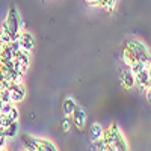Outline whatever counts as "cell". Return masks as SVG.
<instances>
[{
	"mask_svg": "<svg viewBox=\"0 0 151 151\" xmlns=\"http://www.w3.org/2000/svg\"><path fill=\"white\" fill-rule=\"evenodd\" d=\"M101 139L109 145L110 151H116V150L125 151V150H129L127 141L124 139V136H122V133H121V130H119L116 122H113L107 130H103Z\"/></svg>",
	"mask_w": 151,
	"mask_h": 151,
	"instance_id": "6da1fadb",
	"label": "cell"
},
{
	"mask_svg": "<svg viewBox=\"0 0 151 151\" xmlns=\"http://www.w3.org/2000/svg\"><path fill=\"white\" fill-rule=\"evenodd\" d=\"M21 18L18 15V11L15 8H11L8 11V15H6V20L3 21L2 24V29H0V33L3 35H8L11 36L12 40H18L20 38V27H21Z\"/></svg>",
	"mask_w": 151,
	"mask_h": 151,
	"instance_id": "7a4b0ae2",
	"label": "cell"
},
{
	"mask_svg": "<svg viewBox=\"0 0 151 151\" xmlns=\"http://www.w3.org/2000/svg\"><path fill=\"white\" fill-rule=\"evenodd\" d=\"M125 47H129L132 52L134 53V56H136L137 60H141V62H150V60H151V56H150L148 48H147L142 42L127 41V42H125Z\"/></svg>",
	"mask_w": 151,
	"mask_h": 151,
	"instance_id": "3957f363",
	"label": "cell"
},
{
	"mask_svg": "<svg viewBox=\"0 0 151 151\" xmlns=\"http://www.w3.org/2000/svg\"><path fill=\"white\" fill-rule=\"evenodd\" d=\"M71 121H73V124H76V127H77L79 130H82L85 127V124H86V112H85V109L80 107V106H76V109L71 113Z\"/></svg>",
	"mask_w": 151,
	"mask_h": 151,
	"instance_id": "277c9868",
	"label": "cell"
},
{
	"mask_svg": "<svg viewBox=\"0 0 151 151\" xmlns=\"http://www.w3.org/2000/svg\"><path fill=\"white\" fill-rule=\"evenodd\" d=\"M9 94H11V100L12 101H21L26 97V88L24 85L20 82V83H12L9 86Z\"/></svg>",
	"mask_w": 151,
	"mask_h": 151,
	"instance_id": "5b68a950",
	"label": "cell"
},
{
	"mask_svg": "<svg viewBox=\"0 0 151 151\" xmlns=\"http://www.w3.org/2000/svg\"><path fill=\"white\" fill-rule=\"evenodd\" d=\"M134 85H136L137 88H139L141 91H145L147 88H150V86H151V80H150V76H148L147 68H145V70H142L141 73L134 74Z\"/></svg>",
	"mask_w": 151,
	"mask_h": 151,
	"instance_id": "8992f818",
	"label": "cell"
},
{
	"mask_svg": "<svg viewBox=\"0 0 151 151\" xmlns=\"http://www.w3.org/2000/svg\"><path fill=\"white\" fill-rule=\"evenodd\" d=\"M18 41H20V45L23 50H26V52H32L33 47H35V40H33V35L29 33V32H23L20 33V38H18Z\"/></svg>",
	"mask_w": 151,
	"mask_h": 151,
	"instance_id": "52a82bcc",
	"label": "cell"
},
{
	"mask_svg": "<svg viewBox=\"0 0 151 151\" xmlns=\"http://www.w3.org/2000/svg\"><path fill=\"white\" fill-rule=\"evenodd\" d=\"M121 85H122L124 89H132L134 86V74L132 73L130 68L124 70L121 73Z\"/></svg>",
	"mask_w": 151,
	"mask_h": 151,
	"instance_id": "ba28073f",
	"label": "cell"
},
{
	"mask_svg": "<svg viewBox=\"0 0 151 151\" xmlns=\"http://www.w3.org/2000/svg\"><path fill=\"white\" fill-rule=\"evenodd\" d=\"M14 60L18 62L21 67H24V68L27 70V67H29V60H30V53L26 52V50H23V48H20L18 52L14 53Z\"/></svg>",
	"mask_w": 151,
	"mask_h": 151,
	"instance_id": "9c48e42d",
	"label": "cell"
},
{
	"mask_svg": "<svg viewBox=\"0 0 151 151\" xmlns=\"http://www.w3.org/2000/svg\"><path fill=\"white\" fill-rule=\"evenodd\" d=\"M121 58H122V62H124V64H127L129 67H132L133 64H136V62H137V59H136L134 53L132 52V50H130L129 47H124L122 53H121Z\"/></svg>",
	"mask_w": 151,
	"mask_h": 151,
	"instance_id": "30bf717a",
	"label": "cell"
},
{
	"mask_svg": "<svg viewBox=\"0 0 151 151\" xmlns=\"http://www.w3.org/2000/svg\"><path fill=\"white\" fill-rule=\"evenodd\" d=\"M76 106H77V104H76V100L71 98V97H67V98L64 100V103H62V110H64L65 115L70 116L71 113H73V110L76 109Z\"/></svg>",
	"mask_w": 151,
	"mask_h": 151,
	"instance_id": "8fae6325",
	"label": "cell"
},
{
	"mask_svg": "<svg viewBox=\"0 0 151 151\" xmlns=\"http://www.w3.org/2000/svg\"><path fill=\"white\" fill-rule=\"evenodd\" d=\"M36 145H38V150L40 151H56V145L50 141H45V139H35Z\"/></svg>",
	"mask_w": 151,
	"mask_h": 151,
	"instance_id": "7c38bea8",
	"label": "cell"
},
{
	"mask_svg": "<svg viewBox=\"0 0 151 151\" xmlns=\"http://www.w3.org/2000/svg\"><path fill=\"white\" fill-rule=\"evenodd\" d=\"M21 141H23V144L26 145V148H27L29 151H40V150H38L36 142H35V137H30V136H27V134H23V136H21Z\"/></svg>",
	"mask_w": 151,
	"mask_h": 151,
	"instance_id": "4fadbf2b",
	"label": "cell"
},
{
	"mask_svg": "<svg viewBox=\"0 0 151 151\" xmlns=\"http://www.w3.org/2000/svg\"><path fill=\"white\" fill-rule=\"evenodd\" d=\"M17 132H18V124H17V121H12L8 127L3 130V134L8 137V139H11V137L17 136Z\"/></svg>",
	"mask_w": 151,
	"mask_h": 151,
	"instance_id": "5bb4252c",
	"label": "cell"
},
{
	"mask_svg": "<svg viewBox=\"0 0 151 151\" xmlns=\"http://www.w3.org/2000/svg\"><path fill=\"white\" fill-rule=\"evenodd\" d=\"M101 136H103V127L100 124H92V127H91V141H98V139H101Z\"/></svg>",
	"mask_w": 151,
	"mask_h": 151,
	"instance_id": "9a60e30c",
	"label": "cell"
},
{
	"mask_svg": "<svg viewBox=\"0 0 151 151\" xmlns=\"http://www.w3.org/2000/svg\"><path fill=\"white\" fill-rule=\"evenodd\" d=\"M147 67H148V62H141V60H137L136 64H133V65L130 67V70H132L133 74H137V73H141L142 70H145Z\"/></svg>",
	"mask_w": 151,
	"mask_h": 151,
	"instance_id": "2e32d148",
	"label": "cell"
},
{
	"mask_svg": "<svg viewBox=\"0 0 151 151\" xmlns=\"http://www.w3.org/2000/svg\"><path fill=\"white\" fill-rule=\"evenodd\" d=\"M8 101H12V100H11V94H9V89L0 88V104L8 103ZM12 103H14V101H12Z\"/></svg>",
	"mask_w": 151,
	"mask_h": 151,
	"instance_id": "e0dca14e",
	"label": "cell"
},
{
	"mask_svg": "<svg viewBox=\"0 0 151 151\" xmlns=\"http://www.w3.org/2000/svg\"><path fill=\"white\" fill-rule=\"evenodd\" d=\"M92 144H94V150H97V151H110V150H109V145H107L103 139L94 141Z\"/></svg>",
	"mask_w": 151,
	"mask_h": 151,
	"instance_id": "ac0fdd59",
	"label": "cell"
},
{
	"mask_svg": "<svg viewBox=\"0 0 151 151\" xmlns=\"http://www.w3.org/2000/svg\"><path fill=\"white\" fill-rule=\"evenodd\" d=\"M11 122H12V119H11V116H9V115H5V113H0V125H2L3 129H6Z\"/></svg>",
	"mask_w": 151,
	"mask_h": 151,
	"instance_id": "d6986e66",
	"label": "cell"
},
{
	"mask_svg": "<svg viewBox=\"0 0 151 151\" xmlns=\"http://www.w3.org/2000/svg\"><path fill=\"white\" fill-rule=\"evenodd\" d=\"M8 115L11 116V119H12V121H18V116H20L18 109H17L15 106H12V109L9 110V113H8Z\"/></svg>",
	"mask_w": 151,
	"mask_h": 151,
	"instance_id": "ffe728a7",
	"label": "cell"
},
{
	"mask_svg": "<svg viewBox=\"0 0 151 151\" xmlns=\"http://www.w3.org/2000/svg\"><path fill=\"white\" fill-rule=\"evenodd\" d=\"M71 119L68 118V115L64 118V121H62V130H64V132H70V129H71Z\"/></svg>",
	"mask_w": 151,
	"mask_h": 151,
	"instance_id": "44dd1931",
	"label": "cell"
},
{
	"mask_svg": "<svg viewBox=\"0 0 151 151\" xmlns=\"http://www.w3.org/2000/svg\"><path fill=\"white\" fill-rule=\"evenodd\" d=\"M85 2L89 5V6H98V2H100V0H85Z\"/></svg>",
	"mask_w": 151,
	"mask_h": 151,
	"instance_id": "7402d4cb",
	"label": "cell"
},
{
	"mask_svg": "<svg viewBox=\"0 0 151 151\" xmlns=\"http://www.w3.org/2000/svg\"><path fill=\"white\" fill-rule=\"evenodd\" d=\"M145 91H147V100H148V103L151 104V86H150V88H147Z\"/></svg>",
	"mask_w": 151,
	"mask_h": 151,
	"instance_id": "603a6c76",
	"label": "cell"
},
{
	"mask_svg": "<svg viewBox=\"0 0 151 151\" xmlns=\"http://www.w3.org/2000/svg\"><path fill=\"white\" fill-rule=\"evenodd\" d=\"M5 45H8V44H5V41H3L2 35H0V50H3V47H5Z\"/></svg>",
	"mask_w": 151,
	"mask_h": 151,
	"instance_id": "cb8c5ba5",
	"label": "cell"
},
{
	"mask_svg": "<svg viewBox=\"0 0 151 151\" xmlns=\"http://www.w3.org/2000/svg\"><path fill=\"white\" fill-rule=\"evenodd\" d=\"M147 71H148V76H150V80H151V60L148 62V67H147Z\"/></svg>",
	"mask_w": 151,
	"mask_h": 151,
	"instance_id": "d4e9b609",
	"label": "cell"
},
{
	"mask_svg": "<svg viewBox=\"0 0 151 151\" xmlns=\"http://www.w3.org/2000/svg\"><path fill=\"white\" fill-rule=\"evenodd\" d=\"M3 130H5V129L2 127V125H0V133H3Z\"/></svg>",
	"mask_w": 151,
	"mask_h": 151,
	"instance_id": "484cf974",
	"label": "cell"
}]
</instances>
